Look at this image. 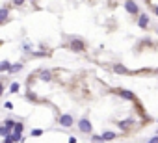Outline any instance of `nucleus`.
Returning <instances> with one entry per match:
<instances>
[{
  "label": "nucleus",
  "mask_w": 158,
  "mask_h": 143,
  "mask_svg": "<svg viewBox=\"0 0 158 143\" xmlns=\"http://www.w3.org/2000/svg\"><path fill=\"white\" fill-rule=\"evenodd\" d=\"M125 9H127L130 15H136V13H138V6L134 4L132 0H127V2H125Z\"/></svg>",
  "instance_id": "obj_1"
},
{
  "label": "nucleus",
  "mask_w": 158,
  "mask_h": 143,
  "mask_svg": "<svg viewBox=\"0 0 158 143\" xmlns=\"http://www.w3.org/2000/svg\"><path fill=\"white\" fill-rule=\"evenodd\" d=\"M60 125L65 127V128H69V127L73 125V117H71V115H67V113L61 115V117H60Z\"/></svg>",
  "instance_id": "obj_2"
},
{
  "label": "nucleus",
  "mask_w": 158,
  "mask_h": 143,
  "mask_svg": "<svg viewBox=\"0 0 158 143\" xmlns=\"http://www.w3.org/2000/svg\"><path fill=\"white\" fill-rule=\"evenodd\" d=\"M78 128L82 132H91V123H89L87 119H82V121H78Z\"/></svg>",
  "instance_id": "obj_3"
},
{
  "label": "nucleus",
  "mask_w": 158,
  "mask_h": 143,
  "mask_svg": "<svg viewBox=\"0 0 158 143\" xmlns=\"http://www.w3.org/2000/svg\"><path fill=\"white\" fill-rule=\"evenodd\" d=\"M119 95L123 99H128V101H134V93H130V91H127V89H119Z\"/></svg>",
  "instance_id": "obj_4"
},
{
  "label": "nucleus",
  "mask_w": 158,
  "mask_h": 143,
  "mask_svg": "<svg viewBox=\"0 0 158 143\" xmlns=\"http://www.w3.org/2000/svg\"><path fill=\"white\" fill-rule=\"evenodd\" d=\"M138 24H140V28H147L149 26V17L147 15H141L140 20H138Z\"/></svg>",
  "instance_id": "obj_5"
},
{
  "label": "nucleus",
  "mask_w": 158,
  "mask_h": 143,
  "mask_svg": "<svg viewBox=\"0 0 158 143\" xmlns=\"http://www.w3.org/2000/svg\"><path fill=\"white\" fill-rule=\"evenodd\" d=\"M71 49L73 50H84V43L82 41H73L71 43Z\"/></svg>",
  "instance_id": "obj_6"
},
{
  "label": "nucleus",
  "mask_w": 158,
  "mask_h": 143,
  "mask_svg": "<svg viewBox=\"0 0 158 143\" xmlns=\"http://www.w3.org/2000/svg\"><path fill=\"white\" fill-rule=\"evenodd\" d=\"M9 138H11L13 141H20V139H22V136H20V130H13Z\"/></svg>",
  "instance_id": "obj_7"
},
{
  "label": "nucleus",
  "mask_w": 158,
  "mask_h": 143,
  "mask_svg": "<svg viewBox=\"0 0 158 143\" xmlns=\"http://www.w3.org/2000/svg\"><path fill=\"white\" fill-rule=\"evenodd\" d=\"M132 123H134L132 119H127V121H121V123H119V128H128Z\"/></svg>",
  "instance_id": "obj_8"
},
{
  "label": "nucleus",
  "mask_w": 158,
  "mask_h": 143,
  "mask_svg": "<svg viewBox=\"0 0 158 143\" xmlns=\"http://www.w3.org/2000/svg\"><path fill=\"white\" fill-rule=\"evenodd\" d=\"M0 134H2L4 138H9V136H11V134H9V127H6V125H4L2 128H0Z\"/></svg>",
  "instance_id": "obj_9"
},
{
  "label": "nucleus",
  "mask_w": 158,
  "mask_h": 143,
  "mask_svg": "<svg viewBox=\"0 0 158 143\" xmlns=\"http://www.w3.org/2000/svg\"><path fill=\"white\" fill-rule=\"evenodd\" d=\"M0 71H11V65H9V61H2V65H0Z\"/></svg>",
  "instance_id": "obj_10"
},
{
  "label": "nucleus",
  "mask_w": 158,
  "mask_h": 143,
  "mask_svg": "<svg viewBox=\"0 0 158 143\" xmlns=\"http://www.w3.org/2000/svg\"><path fill=\"white\" fill-rule=\"evenodd\" d=\"M102 138H104L106 141H110V139H114V138H116V134H114V132H104Z\"/></svg>",
  "instance_id": "obj_11"
},
{
  "label": "nucleus",
  "mask_w": 158,
  "mask_h": 143,
  "mask_svg": "<svg viewBox=\"0 0 158 143\" xmlns=\"http://www.w3.org/2000/svg\"><path fill=\"white\" fill-rule=\"evenodd\" d=\"M9 91H11V93H17V91H19V84H17V82H15V84H11Z\"/></svg>",
  "instance_id": "obj_12"
},
{
  "label": "nucleus",
  "mask_w": 158,
  "mask_h": 143,
  "mask_svg": "<svg viewBox=\"0 0 158 143\" xmlns=\"http://www.w3.org/2000/svg\"><path fill=\"white\" fill-rule=\"evenodd\" d=\"M6 17H8V9H6V8H2V11H0V19L4 20Z\"/></svg>",
  "instance_id": "obj_13"
},
{
  "label": "nucleus",
  "mask_w": 158,
  "mask_h": 143,
  "mask_svg": "<svg viewBox=\"0 0 158 143\" xmlns=\"http://www.w3.org/2000/svg\"><path fill=\"white\" fill-rule=\"evenodd\" d=\"M22 69V65L20 63H17V65H11V73H15V71H20Z\"/></svg>",
  "instance_id": "obj_14"
},
{
  "label": "nucleus",
  "mask_w": 158,
  "mask_h": 143,
  "mask_svg": "<svg viewBox=\"0 0 158 143\" xmlns=\"http://www.w3.org/2000/svg\"><path fill=\"white\" fill-rule=\"evenodd\" d=\"M6 127H9V128H15V123L11 121V119H6Z\"/></svg>",
  "instance_id": "obj_15"
},
{
  "label": "nucleus",
  "mask_w": 158,
  "mask_h": 143,
  "mask_svg": "<svg viewBox=\"0 0 158 143\" xmlns=\"http://www.w3.org/2000/svg\"><path fill=\"white\" fill-rule=\"evenodd\" d=\"M116 73H125V67L123 65H116Z\"/></svg>",
  "instance_id": "obj_16"
},
{
  "label": "nucleus",
  "mask_w": 158,
  "mask_h": 143,
  "mask_svg": "<svg viewBox=\"0 0 158 143\" xmlns=\"http://www.w3.org/2000/svg\"><path fill=\"white\" fill-rule=\"evenodd\" d=\"M41 80H50V73H43L41 75Z\"/></svg>",
  "instance_id": "obj_17"
},
{
  "label": "nucleus",
  "mask_w": 158,
  "mask_h": 143,
  "mask_svg": "<svg viewBox=\"0 0 158 143\" xmlns=\"http://www.w3.org/2000/svg\"><path fill=\"white\" fill-rule=\"evenodd\" d=\"M13 4L15 6H22V4H24V0H13Z\"/></svg>",
  "instance_id": "obj_18"
},
{
  "label": "nucleus",
  "mask_w": 158,
  "mask_h": 143,
  "mask_svg": "<svg viewBox=\"0 0 158 143\" xmlns=\"http://www.w3.org/2000/svg\"><path fill=\"white\" fill-rule=\"evenodd\" d=\"M41 134H43L41 130H34V132H32V136H34V138H37V136H41Z\"/></svg>",
  "instance_id": "obj_19"
},
{
  "label": "nucleus",
  "mask_w": 158,
  "mask_h": 143,
  "mask_svg": "<svg viewBox=\"0 0 158 143\" xmlns=\"http://www.w3.org/2000/svg\"><path fill=\"white\" fill-rule=\"evenodd\" d=\"M147 143H158V136H154V138H151Z\"/></svg>",
  "instance_id": "obj_20"
},
{
  "label": "nucleus",
  "mask_w": 158,
  "mask_h": 143,
  "mask_svg": "<svg viewBox=\"0 0 158 143\" xmlns=\"http://www.w3.org/2000/svg\"><path fill=\"white\" fill-rule=\"evenodd\" d=\"M13 130H22V125H20V123H17V125H15V128H13Z\"/></svg>",
  "instance_id": "obj_21"
},
{
  "label": "nucleus",
  "mask_w": 158,
  "mask_h": 143,
  "mask_svg": "<svg viewBox=\"0 0 158 143\" xmlns=\"http://www.w3.org/2000/svg\"><path fill=\"white\" fill-rule=\"evenodd\" d=\"M4 143H15V141H13L11 138H6V141H4Z\"/></svg>",
  "instance_id": "obj_22"
},
{
  "label": "nucleus",
  "mask_w": 158,
  "mask_h": 143,
  "mask_svg": "<svg viewBox=\"0 0 158 143\" xmlns=\"http://www.w3.org/2000/svg\"><path fill=\"white\" fill-rule=\"evenodd\" d=\"M69 143H76V138H69Z\"/></svg>",
  "instance_id": "obj_23"
},
{
  "label": "nucleus",
  "mask_w": 158,
  "mask_h": 143,
  "mask_svg": "<svg viewBox=\"0 0 158 143\" xmlns=\"http://www.w3.org/2000/svg\"><path fill=\"white\" fill-rule=\"evenodd\" d=\"M154 13H156V15H158V6H156V8H154Z\"/></svg>",
  "instance_id": "obj_24"
}]
</instances>
